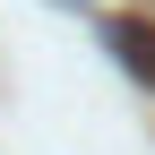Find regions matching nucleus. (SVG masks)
Returning <instances> with one entry per match:
<instances>
[{"label":"nucleus","mask_w":155,"mask_h":155,"mask_svg":"<svg viewBox=\"0 0 155 155\" xmlns=\"http://www.w3.org/2000/svg\"><path fill=\"white\" fill-rule=\"evenodd\" d=\"M104 52L138 78V86H155V26H147V17H112V26H104Z\"/></svg>","instance_id":"1"}]
</instances>
